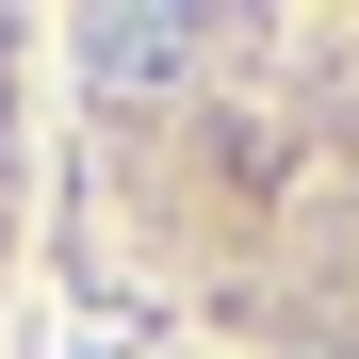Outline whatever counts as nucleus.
<instances>
[{
	"instance_id": "f257e3e1",
	"label": "nucleus",
	"mask_w": 359,
	"mask_h": 359,
	"mask_svg": "<svg viewBox=\"0 0 359 359\" xmlns=\"http://www.w3.org/2000/svg\"><path fill=\"white\" fill-rule=\"evenodd\" d=\"M82 66H98L114 98H147L163 66H196V17H82Z\"/></svg>"
}]
</instances>
